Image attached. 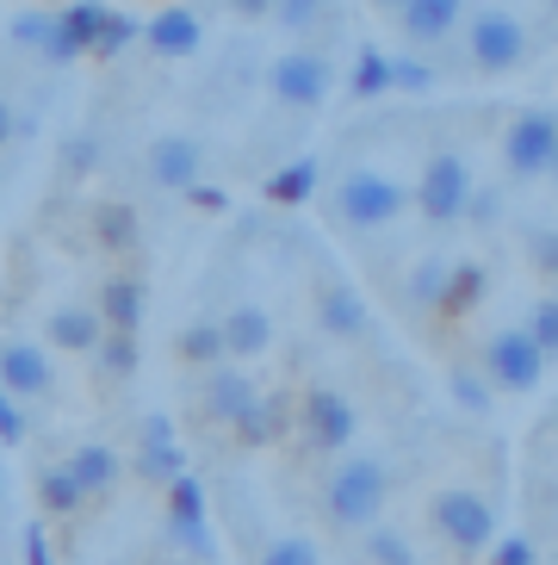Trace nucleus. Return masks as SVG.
I'll return each instance as SVG.
<instances>
[{"instance_id":"c756f323","label":"nucleus","mask_w":558,"mask_h":565,"mask_svg":"<svg viewBox=\"0 0 558 565\" xmlns=\"http://www.w3.org/2000/svg\"><path fill=\"white\" fill-rule=\"evenodd\" d=\"M37 498H44L50 515H68V510H82V503H87V491L75 484V472H68V466H50L44 484H37Z\"/></svg>"},{"instance_id":"ea45409f","label":"nucleus","mask_w":558,"mask_h":565,"mask_svg":"<svg viewBox=\"0 0 558 565\" xmlns=\"http://www.w3.org/2000/svg\"><path fill=\"white\" fill-rule=\"evenodd\" d=\"M131 38H137V25L125 13H112V19H106V32H99V44H94V56H118Z\"/></svg>"},{"instance_id":"bb28decb","label":"nucleus","mask_w":558,"mask_h":565,"mask_svg":"<svg viewBox=\"0 0 558 565\" xmlns=\"http://www.w3.org/2000/svg\"><path fill=\"white\" fill-rule=\"evenodd\" d=\"M224 323H186L181 330V361H193V366H217L224 361Z\"/></svg>"},{"instance_id":"c03bdc74","label":"nucleus","mask_w":558,"mask_h":565,"mask_svg":"<svg viewBox=\"0 0 558 565\" xmlns=\"http://www.w3.org/2000/svg\"><path fill=\"white\" fill-rule=\"evenodd\" d=\"M63 162L75 168V174H87V168L99 162V143H94V137H75V143H68V150H63Z\"/></svg>"},{"instance_id":"7c9ffc66","label":"nucleus","mask_w":558,"mask_h":565,"mask_svg":"<svg viewBox=\"0 0 558 565\" xmlns=\"http://www.w3.org/2000/svg\"><path fill=\"white\" fill-rule=\"evenodd\" d=\"M347 87H354L361 100H373V94H385V87H391V56L366 44V51H361V63H354V75H347Z\"/></svg>"},{"instance_id":"3c124183","label":"nucleus","mask_w":558,"mask_h":565,"mask_svg":"<svg viewBox=\"0 0 558 565\" xmlns=\"http://www.w3.org/2000/svg\"><path fill=\"white\" fill-rule=\"evenodd\" d=\"M552 181H558V156H552Z\"/></svg>"},{"instance_id":"a878e982","label":"nucleus","mask_w":558,"mask_h":565,"mask_svg":"<svg viewBox=\"0 0 558 565\" xmlns=\"http://www.w3.org/2000/svg\"><path fill=\"white\" fill-rule=\"evenodd\" d=\"M447 267H453V262H434V255H428V262H416V274H410V305H416V311H434V317H441Z\"/></svg>"},{"instance_id":"2eb2a0df","label":"nucleus","mask_w":558,"mask_h":565,"mask_svg":"<svg viewBox=\"0 0 558 565\" xmlns=\"http://www.w3.org/2000/svg\"><path fill=\"white\" fill-rule=\"evenodd\" d=\"M137 472H143L149 484H174L186 472V454L174 448L168 416H149V423H143V454H137Z\"/></svg>"},{"instance_id":"9b49d317","label":"nucleus","mask_w":558,"mask_h":565,"mask_svg":"<svg viewBox=\"0 0 558 565\" xmlns=\"http://www.w3.org/2000/svg\"><path fill=\"white\" fill-rule=\"evenodd\" d=\"M273 94L286 106H323L329 94V63L316 51H286L273 63Z\"/></svg>"},{"instance_id":"4c0bfd02","label":"nucleus","mask_w":558,"mask_h":565,"mask_svg":"<svg viewBox=\"0 0 558 565\" xmlns=\"http://www.w3.org/2000/svg\"><path fill=\"white\" fill-rule=\"evenodd\" d=\"M0 441H7V448L25 441V411H19V398L7 392V385H0Z\"/></svg>"},{"instance_id":"a18cd8bd","label":"nucleus","mask_w":558,"mask_h":565,"mask_svg":"<svg viewBox=\"0 0 558 565\" xmlns=\"http://www.w3.org/2000/svg\"><path fill=\"white\" fill-rule=\"evenodd\" d=\"M186 200H193L198 212H224V205H230L224 193H217V186H186Z\"/></svg>"},{"instance_id":"6e6552de","label":"nucleus","mask_w":558,"mask_h":565,"mask_svg":"<svg viewBox=\"0 0 558 565\" xmlns=\"http://www.w3.org/2000/svg\"><path fill=\"white\" fill-rule=\"evenodd\" d=\"M465 51H472L477 68H491V75H503V68H515L527 56V32L515 13H477L472 25H465Z\"/></svg>"},{"instance_id":"393cba45","label":"nucleus","mask_w":558,"mask_h":565,"mask_svg":"<svg viewBox=\"0 0 558 565\" xmlns=\"http://www.w3.org/2000/svg\"><path fill=\"white\" fill-rule=\"evenodd\" d=\"M316 181H323L316 156H298V162H286L279 174H267V200L273 205H304L316 193Z\"/></svg>"},{"instance_id":"412c9836","label":"nucleus","mask_w":558,"mask_h":565,"mask_svg":"<svg viewBox=\"0 0 558 565\" xmlns=\"http://www.w3.org/2000/svg\"><path fill=\"white\" fill-rule=\"evenodd\" d=\"M267 342H273V317H267L261 305H236V311L224 317V349L230 354L255 361V354H267Z\"/></svg>"},{"instance_id":"4468645a","label":"nucleus","mask_w":558,"mask_h":565,"mask_svg":"<svg viewBox=\"0 0 558 565\" xmlns=\"http://www.w3.org/2000/svg\"><path fill=\"white\" fill-rule=\"evenodd\" d=\"M198 168H205V156H198L193 137H162V143L149 150V181L155 186L186 193V186H198Z\"/></svg>"},{"instance_id":"b1692460","label":"nucleus","mask_w":558,"mask_h":565,"mask_svg":"<svg viewBox=\"0 0 558 565\" xmlns=\"http://www.w3.org/2000/svg\"><path fill=\"white\" fill-rule=\"evenodd\" d=\"M68 472H75V484H82L87 498H94V491H112L125 466H118V454H112V448H99V441H87V448H75V454H68Z\"/></svg>"},{"instance_id":"20e7f679","label":"nucleus","mask_w":558,"mask_h":565,"mask_svg":"<svg viewBox=\"0 0 558 565\" xmlns=\"http://www.w3.org/2000/svg\"><path fill=\"white\" fill-rule=\"evenodd\" d=\"M472 168L460 162V156H434V162L416 174V212L428 217V224H453V217H465V205H472Z\"/></svg>"},{"instance_id":"de8ad7c7","label":"nucleus","mask_w":558,"mask_h":565,"mask_svg":"<svg viewBox=\"0 0 558 565\" xmlns=\"http://www.w3.org/2000/svg\"><path fill=\"white\" fill-rule=\"evenodd\" d=\"M25 547H32V565H50V547H44V534H37V529L25 534Z\"/></svg>"},{"instance_id":"f257e3e1","label":"nucleus","mask_w":558,"mask_h":565,"mask_svg":"<svg viewBox=\"0 0 558 565\" xmlns=\"http://www.w3.org/2000/svg\"><path fill=\"white\" fill-rule=\"evenodd\" d=\"M385 498H391V472L385 460L373 454H354L329 472V491H323V510L335 529H373L378 515H385Z\"/></svg>"},{"instance_id":"473e14b6","label":"nucleus","mask_w":558,"mask_h":565,"mask_svg":"<svg viewBox=\"0 0 558 565\" xmlns=\"http://www.w3.org/2000/svg\"><path fill=\"white\" fill-rule=\"evenodd\" d=\"M99 366L112 373V380H125V373H137V335H118V330H106V342H99Z\"/></svg>"},{"instance_id":"0eeeda50","label":"nucleus","mask_w":558,"mask_h":565,"mask_svg":"<svg viewBox=\"0 0 558 565\" xmlns=\"http://www.w3.org/2000/svg\"><path fill=\"white\" fill-rule=\"evenodd\" d=\"M552 156H558V113L534 106V113H522L509 125V137H503V162H509L515 181H527V174H552Z\"/></svg>"},{"instance_id":"72a5a7b5","label":"nucleus","mask_w":558,"mask_h":565,"mask_svg":"<svg viewBox=\"0 0 558 565\" xmlns=\"http://www.w3.org/2000/svg\"><path fill=\"white\" fill-rule=\"evenodd\" d=\"M522 330L534 335V342H540V354L552 361V354H558V299H540V305H534Z\"/></svg>"},{"instance_id":"39448f33","label":"nucleus","mask_w":558,"mask_h":565,"mask_svg":"<svg viewBox=\"0 0 558 565\" xmlns=\"http://www.w3.org/2000/svg\"><path fill=\"white\" fill-rule=\"evenodd\" d=\"M540 373H546V354L527 330H496L491 342H484V380H491L496 392H534Z\"/></svg>"},{"instance_id":"6ab92c4d","label":"nucleus","mask_w":558,"mask_h":565,"mask_svg":"<svg viewBox=\"0 0 558 565\" xmlns=\"http://www.w3.org/2000/svg\"><path fill=\"white\" fill-rule=\"evenodd\" d=\"M50 342L68 354H94L99 342H106V323H99V311H87V305H56L50 311Z\"/></svg>"},{"instance_id":"58836bf2","label":"nucleus","mask_w":558,"mask_h":565,"mask_svg":"<svg viewBox=\"0 0 558 565\" xmlns=\"http://www.w3.org/2000/svg\"><path fill=\"white\" fill-rule=\"evenodd\" d=\"M491 565H534V541H527V534H503V541H491Z\"/></svg>"},{"instance_id":"8fccbe9b","label":"nucleus","mask_w":558,"mask_h":565,"mask_svg":"<svg viewBox=\"0 0 558 565\" xmlns=\"http://www.w3.org/2000/svg\"><path fill=\"white\" fill-rule=\"evenodd\" d=\"M378 7H397V13H404V0H378Z\"/></svg>"},{"instance_id":"e433bc0d","label":"nucleus","mask_w":558,"mask_h":565,"mask_svg":"<svg viewBox=\"0 0 558 565\" xmlns=\"http://www.w3.org/2000/svg\"><path fill=\"white\" fill-rule=\"evenodd\" d=\"M273 13H279V25H316V19L329 13V0H273Z\"/></svg>"},{"instance_id":"09e8293b","label":"nucleus","mask_w":558,"mask_h":565,"mask_svg":"<svg viewBox=\"0 0 558 565\" xmlns=\"http://www.w3.org/2000/svg\"><path fill=\"white\" fill-rule=\"evenodd\" d=\"M13 125H19V118L7 113V106H0V143H7V137H13Z\"/></svg>"},{"instance_id":"a19ab883","label":"nucleus","mask_w":558,"mask_h":565,"mask_svg":"<svg viewBox=\"0 0 558 565\" xmlns=\"http://www.w3.org/2000/svg\"><path fill=\"white\" fill-rule=\"evenodd\" d=\"M496 212H503V193H496V186H484V193H477V186H472V205H465V217H472L477 231H491Z\"/></svg>"},{"instance_id":"ddd939ff","label":"nucleus","mask_w":558,"mask_h":565,"mask_svg":"<svg viewBox=\"0 0 558 565\" xmlns=\"http://www.w3.org/2000/svg\"><path fill=\"white\" fill-rule=\"evenodd\" d=\"M316 330L342 335V342H361L366 335V299L347 280H323V292H316Z\"/></svg>"},{"instance_id":"864d4df0","label":"nucleus","mask_w":558,"mask_h":565,"mask_svg":"<svg viewBox=\"0 0 558 565\" xmlns=\"http://www.w3.org/2000/svg\"><path fill=\"white\" fill-rule=\"evenodd\" d=\"M552 7H558V0H552Z\"/></svg>"},{"instance_id":"f704fd0d","label":"nucleus","mask_w":558,"mask_h":565,"mask_svg":"<svg viewBox=\"0 0 558 565\" xmlns=\"http://www.w3.org/2000/svg\"><path fill=\"white\" fill-rule=\"evenodd\" d=\"M261 565H323V553H316V541H304V534H286V541H273V547L261 553Z\"/></svg>"},{"instance_id":"f8f14e48","label":"nucleus","mask_w":558,"mask_h":565,"mask_svg":"<svg viewBox=\"0 0 558 565\" xmlns=\"http://www.w3.org/2000/svg\"><path fill=\"white\" fill-rule=\"evenodd\" d=\"M255 380H248L243 366H212V380H205V416L212 423H224V429H236L248 411H255Z\"/></svg>"},{"instance_id":"dca6fc26","label":"nucleus","mask_w":558,"mask_h":565,"mask_svg":"<svg viewBox=\"0 0 558 565\" xmlns=\"http://www.w3.org/2000/svg\"><path fill=\"white\" fill-rule=\"evenodd\" d=\"M99 323L118 335H137V323H143V280L137 274H112V280L99 286Z\"/></svg>"},{"instance_id":"603ef678","label":"nucleus","mask_w":558,"mask_h":565,"mask_svg":"<svg viewBox=\"0 0 558 565\" xmlns=\"http://www.w3.org/2000/svg\"><path fill=\"white\" fill-rule=\"evenodd\" d=\"M0 498H7V484H0Z\"/></svg>"},{"instance_id":"4be33fe9","label":"nucleus","mask_w":558,"mask_h":565,"mask_svg":"<svg viewBox=\"0 0 558 565\" xmlns=\"http://www.w3.org/2000/svg\"><path fill=\"white\" fill-rule=\"evenodd\" d=\"M484 292H491V274H484V262H453V267H447L441 317H447V323H453V317H472L477 305H484Z\"/></svg>"},{"instance_id":"7ed1b4c3","label":"nucleus","mask_w":558,"mask_h":565,"mask_svg":"<svg viewBox=\"0 0 558 565\" xmlns=\"http://www.w3.org/2000/svg\"><path fill=\"white\" fill-rule=\"evenodd\" d=\"M428 515H434V529L447 534V547H460V553H484L496 541V510L477 498V491H465V484L434 491Z\"/></svg>"},{"instance_id":"cd10ccee","label":"nucleus","mask_w":558,"mask_h":565,"mask_svg":"<svg viewBox=\"0 0 558 565\" xmlns=\"http://www.w3.org/2000/svg\"><path fill=\"white\" fill-rule=\"evenodd\" d=\"M366 565H416L410 534H397V529H385V522H373V529H366Z\"/></svg>"},{"instance_id":"f03ea898","label":"nucleus","mask_w":558,"mask_h":565,"mask_svg":"<svg viewBox=\"0 0 558 565\" xmlns=\"http://www.w3.org/2000/svg\"><path fill=\"white\" fill-rule=\"evenodd\" d=\"M404 205H410V193H404L385 168H354V174L335 186V212H342V224H354V231H385Z\"/></svg>"},{"instance_id":"5701e85b","label":"nucleus","mask_w":558,"mask_h":565,"mask_svg":"<svg viewBox=\"0 0 558 565\" xmlns=\"http://www.w3.org/2000/svg\"><path fill=\"white\" fill-rule=\"evenodd\" d=\"M460 13H465V0H404V32L416 44H434V38H447L460 25Z\"/></svg>"},{"instance_id":"79ce46f5","label":"nucleus","mask_w":558,"mask_h":565,"mask_svg":"<svg viewBox=\"0 0 558 565\" xmlns=\"http://www.w3.org/2000/svg\"><path fill=\"white\" fill-rule=\"evenodd\" d=\"M428 75H434V68L416 63V56H391V87H416V94H422Z\"/></svg>"},{"instance_id":"f3484780","label":"nucleus","mask_w":558,"mask_h":565,"mask_svg":"<svg viewBox=\"0 0 558 565\" xmlns=\"http://www.w3.org/2000/svg\"><path fill=\"white\" fill-rule=\"evenodd\" d=\"M298 423L292 398H279V392H267V398H255V411L236 423V441L243 448H273V441H286V429Z\"/></svg>"},{"instance_id":"c9c22d12","label":"nucleus","mask_w":558,"mask_h":565,"mask_svg":"<svg viewBox=\"0 0 558 565\" xmlns=\"http://www.w3.org/2000/svg\"><path fill=\"white\" fill-rule=\"evenodd\" d=\"M527 262L540 267V274H558V231L552 224H534L527 231Z\"/></svg>"},{"instance_id":"37998d69","label":"nucleus","mask_w":558,"mask_h":565,"mask_svg":"<svg viewBox=\"0 0 558 565\" xmlns=\"http://www.w3.org/2000/svg\"><path fill=\"white\" fill-rule=\"evenodd\" d=\"M13 44H25V51H50V19H13Z\"/></svg>"},{"instance_id":"1a4fd4ad","label":"nucleus","mask_w":558,"mask_h":565,"mask_svg":"<svg viewBox=\"0 0 558 565\" xmlns=\"http://www.w3.org/2000/svg\"><path fill=\"white\" fill-rule=\"evenodd\" d=\"M106 19H112V7H99V0H75L68 13L50 19V63H75V56H94L99 32H106Z\"/></svg>"},{"instance_id":"49530a36","label":"nucleus","mask_w":558,"mask_h":565,"mask_svg":"<svg viewBox=\"0 0 558 565\" xmlns=\"http://www.w3.org/2000/svg\"><path fill=\"white\" fill-rule=\"evenodd\" d=\"M230 7H236L243 19H267V13H273V0H230Z\"/></svg>"},{"instance_id":"9d476101","label":"nucleus","mask_w":558,"mask_h":565,"mask_svg":"<svg viewBox=\"0 0 558 565\" xmlns=\"http://www.w3.org/2000/svg\"><path fill=\"white\" fill-rule=\"evenodd\" d=\"M168 534L186 553H212V534H205V484L193 472H181V479L168 484Z\"/></svg>"},{"instance_id":"a211bd4d","label":"nucleus","mask_w":558,"mask_h":565,"mask_svg":"<svg viewBox=\"0 0 558 565\" xmlns=\"http://www.w3.org/2000/svg\"><path fill=\"white\" fill-rule=\"evenodd\" d=\"M0 385H7L13 398H37V392H50L44 349H32V342H7V349H0Z\"/></svg>"},{"instance_id":"2f4dec72","label":"nucleus","mask_w":558,"mask_h":565,"mask_svg":"<svg viewBox=\"0 0 558 565\" xmlns=\"http://www.w3.org/2000/svg\"><path fill=\"white\" fill-rule=\"evenodd\" d=\"M453 404H460V411H472V416H491V392L496 385L484 380V366H460V373H453Z\"/></svg>"},{"instance_id":"c85d7f7f","label":"nucleus","mask_w":558,"mask_h":565,"mask_svg":"<svg viewBox=\"0 0 558 565\" xmlns=\"http://www.w3.org/2000/svg\"><path fill=\"white\" fill-rule=\"evenodd\" d=\"M94 236L106 249H137V212L131 205H99L94 212Z\"/></svg>"},{"instance_id":"aec40b11","label":"nucleus","mask_w":558,"mask_h":565,"mask_svg":"<svg viewBox=\"0 0 558 565\" xmlns=\"http://www.w3.org/2000/svg\"><path fill=\"white\" fill-rule=\"evenodd\" d=\"M143 38H149V51L155 56H193L198 44H205V32H198V19L186 13V7H168V13H155L143 25Z\"/></svg>"},{"instance_id":"423d86ee","label":"nucleus","mask_w":558,"mask_h":565,"mask_svg":"<svg viewBox=\"0 0 558 565\" xmlns=\"http://www.w3.org/2000/svg\"><path fill=\"white\" fill-rule=\"evenodd\" d=\"M298 429H304L311 454H342L347 441H354V429H361V416H354V404H347L342 392L311 385V392H304V404H298Z\"/></svg>"}]
</instances>
